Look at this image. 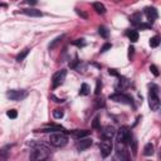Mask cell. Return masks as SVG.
<instances>
[{"label": "cell", "mask_w": 161, "mask_h": 161, "mask_svg": "<svg viewBox=\"0 0 161 161\" xmlns=\"http://www.w3.org/2000/svg\"><path fill=\"white\" fill-rule=\"evenodd\" d=\"M50 157V150L43 145V144H37L33 146V150L30 152V160L33 161H43Z\"/></svg>", "instance_id": "cell-1"}, {"label": "cell", "mask_w": 161, "mask_h": 161, "mask_svg": "<svg viewBox=\"0 0 161 161\" xmlns=\"http://www.w3.org/2000/svg\"><path fill=\"white\" fill-rule=\"evenodd\" d=\"M49 142L55 147H63L68 144V136L64 132H53L49 137Z\"/></svg>", "instance_id": "cell-2"}, {"label": "cell", "mask_w": 161, "mask_h": 161, "mask_svg": "<svg viewBox=\"0 0 161 161\" xmlns=\"http://www.w3.org/2000/svg\"><path fill=\"white\" fill-rule=\"evenodd\" d=\"M117 137V142L118 144H127L128 141L131 140V128L128 126H124L121 127L118 131H116V135Z\"/></svg>", "instance_id": "cell-3"}, {"label": "cell", "mask_w": 161, "mask_h": 161, "mask_svg": "<svg viewBox=\"0 0 161 161\" xmlns=\"http://www.w3.org/2000/svg\"><path fill=\"white\" fill-rule=\"evenodd\" d=\"M149 105H150V108L152 111H159V108H160V98H159V94H157V87L156 86H152V88L150 89Z\"/></svg>", "instance_id": "cell-4"}, {"label": "cell", "mask_w": 161, "mask_h": 161, "mask_svg": "<svg viewBox=\"0 0 161 161\" xmlns=\"http://www.w3.org/2000/svg\"><path fill=\"white\" fill-rule=\"evenodd\" d=\"M103 141H101L99 144V150H101V155L103 157H107L108 155H111L112 150H113V142L110 138H102Z\"/></svg>", "instance_id": "cell-5"}, {"label": "cell", "mask_w": 161, "mask_h": 161, "mask_svg": "<svg viewBox=\"0 0 161 161\" xmlns=\"http://www.w3.org/2000/svg\"><path fill=\"white\" fill-rule=\"evenodd\" d=\"M66 77H67V71H66V69H60V71H58L57 73H54V76H53V78H52V85H53V87L57 88V87H59V86H62L63 82H64V79H66Z\"/></svg>", "instance_id": "cell-6"}, {"label": "cell", "mask_w": 161, "mask_h": 161, "mask_svg": "<svg viewBox=\"0 0 161 161\" xmlns=\"http://www.w3.org/2000/svg\"><path fill=\"white\" fill-rule=\"evenodd\" d=\"M110 99L115 101V102H118V103H124V105H131L132 103V98L127 94H124V93H115V94H111L110 96Z\"/></svg>", "instance_id": "cell-7"}, {"label": "cell", "mask_w": 161, "mask_h": 161, "mask_svg": "<svg viewBox=\"0 0 161 161\" xmlns=\"http://www.w3.org/2000/svg\"><path fill=\"white\" fill-rule=\"evenodd\" d=\"M92 144H93L92 138H88V137L86 136V137H82V138H78L77 144H76V147H77L78 151H85V150H87L88 147H91Z\"/></svg>", "instance_id": "cell-8"}, {"label": "cell", "mask_w": 161, "mask_h": 161, "mask_svg": "<svg viewBox=\"0 0 161 161\" xmlns=\"http://www.w3.org/2000/svg\"><path fill=\"white\" fill-rule=\"evenodd\" d=\"M27 94L28 93L25 91H19V89H10L7 93L8 98H10L11 101H22L27 97Z\"/></svg>", "instance_id": "cell-9"}, {"label": "cell", "mask_w": 161, "mask_h": 161, "mask_svg": "<svg viewBox=\"0 0 161 161\" xmlns=\"http://www.w3.org/2000/svg\"><path fill=\"white\" fill-rule=\"evenodd\" d=\"M116 135V130L113 126H105L102 130H101V137L102 138H110L112 140Z\"/></svg>", "instance_id": "cell-10"}, {"label": "cell", "mask_w": 161, "mask_h": 161, "mask_svg": "<svg viewBox=\"0 0 161 161\" xmlns=\"http://www.w3.org/2000/svg\"><path fill=\"white\" fill-rule=\"evenodd\" d=\"M145 15H146L147 20H149V22H151V23L155 22V20L157 19V16H159L157 10L155 8H146L145 9Z\"/></svg>", "instance_id": "cell-11"}, {"label": "cell", "mask_w": 161, "mask_h": 161, "mask_svg": "<svg viewBox=\"0 0 161 161\" xmlns=\"http://www.w3.org/2000/svg\"><path fill=\"white\" fill-rule=\"evenodd\" d=\"M64 128L59 125H50V126H46L43 128H40V132H58V131H63Z\"/></svg>", "instance_id": "cell-12"}, {"label": "cell", "mask_w": 161, "mask_h": 161, "mask_svg": "<svg viewBox=\"0 0 161 161\" xmlns=\"http://www.w3.org/2000/svg\"><path fill=\"white\" fill-rule=\"evenodd\" d=\"M20 11L25 15H28V16H42L43 15V13L38 9H22Z\"/></svg>", "instance_id": "cell-13"}, {"label": "cell", "mask_w": 161, "mask_h": 161, "mask_svg": "<svg viewBox=\"0 0 161 161\" xmlns=\"http://www.w3.org/2000/svg\"><path fill=\"white\" fill-rule=\"evenodd\" d=\"M91 133V131H88V130H83V131H79V130H77V131H73L72 132V136L74 137V138H82V137H86V136H88Z\"/></svg>", "instance_id": "cell-14"}, {"label": "cell", "mask_w": 161, "mask_h": 161, "mask_svg": "<svg viewBox=\"0 0 161 161\" xmlns=\"http://www.w3.org/2000/svg\"><path fill=\"white\" fill-rule=\"evenodd\" d=\"M127 37H128V39L131 40L132 43H136L138 40V32L137 30H128L127 32Z\"/></svg>", "instance_id": "cell-15"}, {"label": "cell", "mask_w": 161, "mask_h": 161, "mask_svg": "<svg viewBox=\"0 0 161 161\" xmlns=\"http://www.w3.org/2000/svg\"><path fill=\"white\" fill-rule=\"evenodd\" d=\"M128 80L126 79V78H120V80H118V85H117V89L118 91H121V89H125V88H127L128 87Z\"/></svg>", "instance_id": "cell-16"}, {"label": "cell", "mask_w": 161, "mask_h": 161, "mask_svg": "<svg viewBox=\"0 0 161 161\" xmlns=\"http://www.w3.org/2000/svg\"><path fill=\"white\" fill-rule=\"evenodd\" d=\"M93 9L98 13V14H105L106 13V7L102 3H94L93 4Z\"/></svg>", "instance_id": "cell-17"}, {"label": "cell", "mask_w": 161, "mask_h": 161, "mask_svg": "<svg viewBox=\"0 0 161 161\" xmlns=\"http://www.w3.org/2000/svg\"><path fill=\"white\" fill-rule=\"evenodd\" d=\"M131 23L133 25H140L141 24V14L140 13H136L131 16Z\"/></svg>", "instance_id": "cell-18"}, {"label": "cell", "mask_w": 161, "mask_h": 161, "mask_svg": "<svg viewBox=\"0 0 161 161\" xmlns=\"http://www.w3.org/2000/svg\"><path fill=\"white\" fill-rule=\"evenodd\" d=\"M154 154V145L152 144H146V146L144 147V155L145 156H151Z\"/></svg>", "instance_id": "cell-19"}, {"label": "cell", "mask_w": 161, "mask_h": 161, "mask_svg": "<svg viewBox=\"0 0 161 161\" xmlns=\"http://www.w3.org/2000/svg\"><path fill=\"white\" fill-rule=\"evenodd\" d=\"M159 44H160V37L159 35H155L150 39V47L151 48H156V47H159Z\"/></svg>", "instance_id": "cell-20"}, {"label": "cell", "mask_w": 161, "mask_h": 161, "mask_svg": "<svg viewBox=\"0 0 161 161\" xmlns=\"http://www.w3.org/2000/svg\"><path fill=\"white\" fill-rule=\"evenodd\" d=\"M10 147L9 146H5V147H3V149H0V160H5V159H8V155H9V150Z\"/></svg>", "instance_id": "cell-21"}, {"label": "cell", "mask_w": 161, "mask_h": 161, "mask_svg": "<svg viewBox=\"0 0 161 161\" xmlns=\"http://www.w3.org/2000/svg\"><path fill=\"white\" fill-rule=\"evenodd\" d=\"M29 50H30V49L27 48V49H24L22 53H19V54L16 55V60H18V62H22V60H24V58L29 54Z\"/></svg>", "instance_id": "cell-22"}, {"label": "cell", "mask_w": 161, "mask_h": 161, "mask_svg": "<svg viewBox=\"0 0 161 161\" xmlns=\"http://www.w3.org/2000/svg\"><path fill=\"white\" fill-rule=\"evenodd\" d=\"M89 93V87L86 85V83H83L82 86H80V89H79V94H82V96H87Z\"/></svg>", "instance_id": "cell-23"}, {"label": "cell", "mask_w": 161, "mask_h": 161, "mask_svg": "<svg viewBox=\"0 0 161 161\" xmlns=\"http://www.w3.org/2000/svg\"><path fill=\"white\" fill-rule=\"evenodd\" d=\"M63 116H64V111H63V110H59V108H57V110H54V111H53V117H54V118H57V120L62 118Z\"/></svg>", "instance_id": "cell-24"}, {"label": "cell", "mask_w": 161, "mask_h": 161, "mask_svg": "<svg viewBox=\"0 0 161 161\" xmlns=\"http://www.w3.org/2000/svg\"><path fill=\"white\" fill-rule=\"evenodd\" d=\"M98 32H99V34L102 35L103 38H108V30H107V28H105V27H99Z\"/></svg>", "instance_id": "cell-25"}, {"label": "cell", "mask_w": 161, "mask_h": 161, "mask_svg": "<svg viewBox=\"0 0 161 161\" xmlns=\"http://www.w3.org/2000/svg\"><path fill=\"white\" fill-rule=\"evenodd\" d=\"M7 116L9 117V118H16L18 117V112H16V110H9L8 112H7Z\"/></svg>", "instance_id": "cell-26"}, {"label": "cell", "mask_w": 161, "mask_h": 161, "mask_svg": "<svg viewBox=\"0 0 161 161\" xmlns=\"http://www.w3.org/2000/svg\"><path fill=\"white\" fill-rule=\"evenodd\" d=\"M62 38H63V37H58V38H55V39L53 40V43L49 44V49H53V48H54V47L60 42V40H62Z\"/></svg>", "instance_id": "cell-27"}, {"label": "cell", "mask_w": 161, "mask_h": 161, "mask_svg": "<svg viewBox=\"0 0 161 161\" xmlns=\"http://www.w3.org/2000/svg\"><path fill=\"white\" fill-rule=\"evenodd\" d=\"M111 47H112V46H111L110 43H107V44H105V46H103L102 48H101V53H105V52H107L108 49H111Z\"/></svg>", "instance_id": "cell-28"}, {"label": "cell", "mask_w": 161, "mask_h": 161, "mask_svg": "<svg viewBox=\"0 0 161 161\" xmlns=\"http://www.w3.org/2000/svg\"><path fill=\"white\" fill-rule=\"evenodd\" d=\"M150 71L154 73V76H155V77H157V76H159V71H157V67H156V66H154V64H152V66L150 67Z\"/></svg>", "instance_id": "cell-29"}, {"label": "cell", "mask_w": 161, "mask_h": 161, "mask_svg": "<svg viewBox=\"0 0 161 161\" xmlns=\"http://www.w3.org/2000/svg\"><path fill=\"white\" fill-rule=\"evenodd\" d=\"M99 92H101V80H97V87H96L94 93L98 96V94H99Z\"/></svg>", "instance_id": "cell-30"}, {"label": "cell", "mask_w": 161, "mask_h": 161, "mask_svg": "<svg viewBox=\"0 0 161 161\" xmlns=\"http://www.w3.org/2000/svg\"><path fill=\"white\" fill-rule=\"evenodd\" d=\"M98 118H94V121H93V128H98Z\"/></svg>", "instance_id": "cell-31"}, {"label": "cell", "mask_w": 161, "mask_h": 161, "mask_svg": "<svg viewBox=\"0 0 161 161\" xmlns=\"http://www.w3.org/2000/svg\"><path fill=\"white\" fill-rule=\"evenodd\" d=\"M128 50H130V52H128V58H131V57H132V54H133V50H135V49H133L132 47H130V48H128Z\"/></svg>", "instance_id": "cell-32"}, {"label": "cell", "mask_w": 161, "mask_h": 161, "mask_svg": "<svg viewBox=\"0 0 161 161\" xmlns=\"http://www.w3.org/2000/svg\"><path fill=\"white\" fill-rule=\"evenodd\" d=\"M110 74H112V76H116V77H120V76H118V73H117L115 69H110Z\"/></svg>", "instance_id": "cell-33"}, {"label": "cell", "mask_w": 161, "mask_h": 161, "mask_svg": "<svg viewBox=\"0 0 161 161\" xmlns=\"http://www.w3.org/2000/svg\"><path fill=\"white\" fill-rule=\"evenodd\" d=\"M38 3V0H28V4H30V5H35Z\"/></svg>", "instance_id": "cell-34"}, {"label": "cell", "mask_w": 161, "mask_h": 161, "mask_svg": "<svg viewBox=\"0 0 161 161\" xmlns=\"http://www.w3.org/2000/svg\"><path fill=\"white\" fill-rule=\"evenodd\" d=\"M77 13H78V14H79V15H82V16H83V18H87V15H86V14H85V13H82V11H79V10H77Z\"/></svg>", "instance_id": "cell-35"}, {"label": "cell", "mask_w": 161, "mask_h": 161, "mask_svg": "<svg viewBox=\"0 0 161 161\" xmlns=\"http://www.w3.org/2000/svg\"><path fill=\"white\" fill-rule=\"evenodd\" d=\"M0 8H7V4H4V3H0Z\"/></svg>", "instance_id": "cell-36"}]
</instances>
